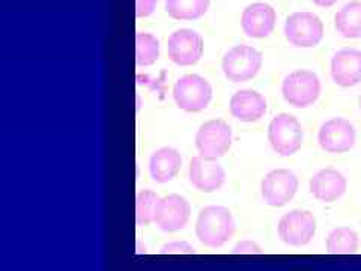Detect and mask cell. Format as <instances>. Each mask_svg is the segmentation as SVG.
<instances>
[{
	"mask_svg": "<svg viewBox=\"0 0 361 271\" xmlns=\"http://www.w3.org/2000/svg\"><path fill=\"white\" fill-rule=\"evenodd\" d=\"M262 53L250 45H235L224 54L221 68L226 78L233 83H243L255 78L262 68Z\"/></svg>",
	"mask_w": 361,
	"mask_h": 271,
	"instance_id": "3957f363",
	"label": "cell"
},
{
	"mask_svg": "<svg viewBox=\"0 0 361 271\" xmlns=\"http://www.w3.org/2000/svg\"><path fill=\"white\" fill-rule=\"evenodd\" d=\"M277 23L276 9L268 4L248 5L241 17V28L247 37L255 40H264L274 32Z\"/></svg>",
	"mask_w": 361,
	"mask_h": 271,
	"instance_id": "5bb4252c",
	"label": "cell"
},
{
	"mask_svg": "<svg viewBox=\"0 0 361 271\" xmlns=\"http://www.w3.org/2000/svg\"><path fill=\"white\" fill-rule=\"evenodd\" d=\"M231 115L241 122H256L268 110L267 98L253 89H243L231 98Z\"/></svg>",
	"mask_w": 361,
	"mask_h": 271,
	"instance_id": "e0dca14e",
	"label": "cell"
},
{
	"mask_svg": "<svg viewBox=\"0 0 361 271\" xmlns=\"http://www.w3.org/2000/svg\"><path fill=\"white\" fill-rule=\"evenodd\" d=\"M236 224L232 212L219 205H211L199 212L196 235L199 241L211 248L223 247L235 235Z\"/></svg>",
	"mask_w": 361,
	"mask_h": 271,
	"instance_id": "6da1fadb",
	"label": "cell"
},
{
	"mask_svg": "<svg viewBox=\"0 0 361 271\" xmlns=\"http://www.w3.org/2000/svg\"><path fill=\"white\" fill-rule=\"evenodd\" d=\"M358 104H360V110H361V97H360V100H358Z\"/></svg>",
	"mask_w": 361,
	"mask_h": 271,
	"instance_id": "83f0119b",
	"label": "cell"
},
{
	"mask_svg": "<svg viewBox=\"0 0 361 271\" xmlns=\"http://www.w3.org/2000/svg\"><path fill=\"white\" fill-rule=\"evenodd\" d=\"M334 26L338 35L346 40L361 38V0H353L338 9Z\"/></svg>",
	"mask_w": 361,
	"mask_h": 271,
	"instance_id": "d6986e66",
	"label": "cell"
},
{
	"mask_svg": "<svg viewBox=\"0 0 361 271\" xmlns=\"http://www.w3.org/2000/svg\"><path fill=\"white\" fill-rule=\"evenodd\" d=\"M160 58V42L148 32L135 35V62L139 66H149Z\"/></svg>",
	"mask_w": 361,
	"mask_h": 271,
	"instance_id": "7402d4cb",
	"label": "cell"
},
{
	"mask_svg": "<svg viewBox=\"0 0 361 271\" xmlns=\"http://www.w3.org/2000/svg\"><path fill=\"white\" fill-rule=\"evenodd\" d=\"M158 0H135V16L139 18L149 17L154 14Z\"/></svg>",
	"mask_w": 361,
	"mask_h": 271,
	"instance_id": "484cf974",
	"label": "cell"
},
{
	"mask_svg": "<svg viewBox=\"0 0 361 271\" xmlns=\"http://www.w3.org/2000/svg\"><path fill=\"white\" fill-rule=\"evenodd\" d=\"M268 142L274 152L281 157L297 154L304 142V130L301 122L295 116L289 115V113H280L269 122Z\"/></svg>",
	"mask_w": 361,
	"mask_h": 271,
	"instance_id": "7a4b0ae2",
	"label": "cell"
},
{
	"mask_svg": "<svg viewBox=\"0 0 361 271\" xmlns=\"http://www.w3.org/2000/svg\"><path fill=\"white\" fill-rule=\"evenodd\" d=\"M331 77L337 86L354 88L361 83V50L342 49L331 59Z\"/></svg>",
	"mask_w": 361,
	"mask_h": 271,
	"instance_id": "2e32d148",
	"label": "cell"
},
{
	"mask_svg": "<svg viewBox=\"0 0 361 271\" xmlns=\"http://www.w3.org/2000/svg\"><path fill=\"white\" fill-rule=\"evenodd\" d=\"M173 100L179 109L190 113L205 110L212 100V88L197 74L180 77L173 86Z\"/></svg>",
	"mask_w": 361,
	"mask_h": 271,
	"instance_id": "8992f818",
	"label": "cell"
},
{
	"mask_svg": "<svg viewBox=\"0 0 361 271\" xmlns=\"http://www.w3.org/2000/svg\"><path fill=\"white\" fill-rule=\"evenodd\" d=\"M167 53L171 61L179 66L195 65L203 54V38L196 30L179 29L169 38Z\"/></svg>",
	"mask_w": 361,
	"mask_h": 271,
	"instance_id": "8fae6325",
	"label": "cell"
},
{
	"mask_svg": "<svg viewBox=\"0 0 361 271\" xmlns=\"http://www.w3.org/2000/svg\"><path fill=\"white\" fill-rule=\"evenodd\" d=\"M160 253L163 255H185V253H195V247L185 243V241H172V243H167L161 247Z\"/></svg>",
	"mask_w": 361,
	"mask_h": 271,
	"instance_id": "cb8c5ba5",
	"label": "cell"
},
{
	"mask_svg": "<svg viewBox=\"0 0 361 271\" xmlns=\"http://www.w3.org/2000/svg\"><path fill=\"white\" fill-rule=\"evenodd\" d=\"M319 146L329 154L351 151L357 142V131L345 118H331L324 122L318 133Z\"/></svg>",
	"mask_w": 361,
	"mask_h": 271,
	"instance_id": "30bf717a",
	"label": "cell"
},
{
	"mask_svg": "<svg viewBox=\"0 0 361 271\" xmlns=\"http://www.w3.org/2000/svg\"><path fill=\"white\" fill-rule=\"evenodd\" d=\"M281 94L289 106L306 109L318 101L321 95V80L313 71L297 70L283 80Z\"/></svg>",
	"mask_w": 361,
	"mask_h": 271,
	"instance_id": "277c9868",
	"label": "cell"
},
{
	"mask_svg": "<svg viewBox=\"0 0 361 271\" xmlns=\"http://www.w3.org/2000/svg\"><path fill=\"white\" fill-rule=\"evenodd\" d=\"M310 193L313 198L324 203H331L341 199L348 188V181L342 172L326 167L316 172L310 179Z\"/></svg>",
	"mask_w": 361,
	"mask_h": 271,
	"instance_id": "9a60e30c",
	"label": "cell"
},
{
	"mask_svg": "<svg viewBox=\"0 0 361 271\" xmlns=\"http://www.w3.org/2000/svg\"><path fill=\"white\" fill-rule=\"evenodd\" d=\"M211 0H164L166 13L175 20L190 21L205 16Z\"/></svg>",
	"mask_w": 361,
	"mask_h": 271,
	"instance_id": "ffe728a7",
	"label": "cell"
},
{
	"mask_svg": "<svg viewBox=\"0 0 361 271\" xmlns=\"http://www.w3.org/2000/svg\"><path fill=\"white\" fill-rule=\"evenodd\" d=\"M191 214V207L180 195H169L160 199L155 212V223L163 232H176L184 229Z\"/></svg>",
	"mask_w": 361,
	"mask_h": 271,
	"instance_id": "7c38bea8",
	"label": "cell"
},
{
	"mask_svg": "<svg viewBox=\"0 0 361 271\" xmlns=\"http://www.w3.org/2000/svg\"><path fill=\"white\" fill-rule=\"evenodd\" d=\"M300 187L298 176L289 169H276L265 175L261 183V193L267 205L281 208L295 198Z\"/></svg>",
	"mask_w": 361,
	"mask_h": 271,
	"instance_id": "ba28073f",
	"label": "cell"
},
{
	"mask_svg": "<svg viewBox=\"0 0 361 271\" xmlns=\"http://www.w3.org/2000/svg\"><path fill=\"white\" fill-rule=\"evenodd\" d=\"M233 255H261L264 253V251L261 248V246L256 244L255 241H240L232 248Z\"/></svg>",
	"mask_w": 361,
	"mask_h": 271,
	"instance_id": "d4e9b609",
	"label": "cell"
},
{
	"mask_svg": "<svg viewBox=\"0 0 361 271\" xmlns=\"http://www.w3.org/2000/svg\"><path fill=\"white\" fill-rule=\"evenodd\" d=\"M312 2H313L314 5L321 6V8H330V6L336 5V4L338 2V0H312Z\"/></svg>",
	"mask_w": 361,
	"mask_h": 271,
	"instance_id": "4316f807",
	"label": "cell"
},
{
	"mask_svg": "<svg viewBox=\"0 0 361 271\" xmlns=\"http://www.w3.org/2000/svg\"><path fill=\"white\" fill-rule=\"evenodd\" d=\"M285 37L293 47H316L324 38V23L309 11H298L286 18Z\"/></svg>",
	"mask_w": 361,
	"mask_h": 271,
	"instance_id": "5b68a950",
	"label": "cell"
},
{
	"mask_svg": "<svg viewBox=\"0 0 361 271\" xmlns=\"http://www.w3.org/2000/svg\"><path fill=\"white\" fill-rule=\"evenodd\" d=\"M232 145L231 126L223 119H211L202 124L196 134V148L199 154L205 158L223 157L229 151Z\"/></svg>",
	"mask_w": 361,
	"mask_h": 271,
	"instance_id": "52a82bcc",
	"label": "cell"
},
{
	"mask_svg": "<svg viewBox=\"0 0 361 271\" xmlns=\"http://www.w3.org/2000/svg\"><path fill=\"white\" fill-rule=\"evenodd\" d=\"M160 196L152 190H142L135 198V222L139 226H148L155 220V212Z\"/></svg>",
	"mask_w": 361,
	"mask_h": 271,
	"instance_id": "603a6c76",
	"label": "cell"
},
{
	"mask_svg": "<svg viewBox=\"0 0 361 271\" xmlns=\"http://www.w3.org/2000/svg\"><path fill=\"white\" fill-rule=\"evenodd\" d=\"M183 158L180 154L173 148H161L151 155L149 160V174L155 183H169L180 171Z\"/></svg>",
	"mask_w": 361,
	"mask_h": 271,
	"instance_id": "ac0fdd59",
	"label": "cell"
},
{
	"mask_svg": "<svg viewBox=\"0 0 361 271\" xmlns=\"http://www.w3.org/2000/svg\"><path fill=\"white\" fill-rule=\"evenodd\" d=\"M188 178L190 183L202 193H214L226 183V172L216 160L197 155L191 158Z\"/></svg>",
	"mask_w": 361,
	"mask_h": 271,
	"instance_id": "4fadbf2b",
	"label": "cell"
},
{
	"mask_svg": "<svg viewBox=\"0 0 361 271\" xmlns=\"http://www.w3.org/2000/svg\"><path fill=\"white\" fill-rule=\"evenodd\" d=\"M326 252L331 255H354L358 251V234L346 226L333 229L326 236Z\"/></svg>",
	"mask_w": 361,
	"mask_h": 271,
	"instance_id": "44dd1931",
	"label": "cell"
},
{
	"mask_svg": "<svg viewBox=\"0 0 361 271\" xmlns=\"http://www.w3.org/2000/svg\"><path fill=\"white\" fill-rule=\"evenodd\" d=\"M279 239L286 246H307L316 234V219L310 211L292 210L279 222Z\"/></svg>",
	"mask_w": 361,
	"mask_h": 271,
	"instance_id": "9c48e42d",
	"label": "cell"
}]
</instances>
